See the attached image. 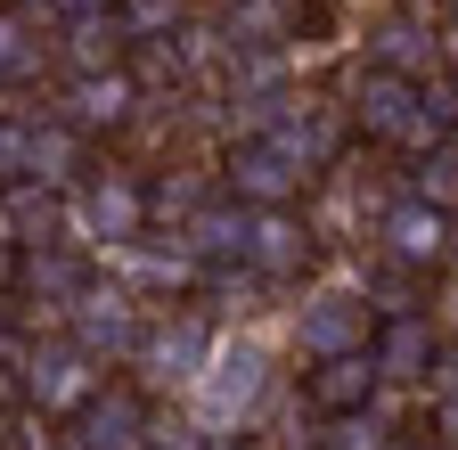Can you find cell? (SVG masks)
Listing matches in <instances>:
<instances>
[{
    "label": "cell",
    "mask_w": 458,
    "mask_h": 450,
    "mask_svg": "<svg viewBox=\"0 0 458 450\" xmlns=\"http://www.w3.org/2000/svg\"><path fill=\"white\" fill-rule=\"evenodd\" d=\"M270 393H278V335L246 319V327H213L205 369L172 393V402H189V418L205 434H246L270 410Z\"/></svg>",
    "instance_id": "1"
},
{
    "label": "cell",
    "mask_w": 458,
    "mask_h": 450,
    "mask_svg": "<svg viewBox=\"0 0 458 450\" xmlns=\"http://www.w3.org/2000/svg\"><path fill=\"white\" fill-rule=\"evenodd\" d=\"M213 181H221V197H238V205H303L311 197V164L286 148L278 132H229L221 140V164H213Z\"/></svg>",
    "instance_id": "2"
},
{
    "label": "cell",
    "mask_w": 458,
    "mask_h": 450,
    "mask_svg": "<svg viewBox=\"0 0 458 450\" xmlns=\"http://www.w3.org/2000/svg\"><path fill=\"white\" fill-rule=\"evenodd\" d=\"M140 230H148V181H140V173L106 164V173H82V181L66 189V238H74V246L106 254V246H123V238H140Z\"/></svg>",
    "instance_id": "3"
},
{
    "label": "cell",
    "mask_w": 458,
    "mask_h": 450,
    "mask_svg": "<svg viewBox=\"0 0 458 450\" xmlns=\"http://www.w3.org/2000/svg\"><path fill=\"white\" fill-rule=\"evenodd\" d=\"M369 327H377V303H369L360 278H319V287H303V303L286 311V344L303 361H327V352L369 344Z\"/></svg>",
    "instance_id": "4"
},
{
    "label": "cell",
    "mask_w": 458,
    "mask_h": 450,
    "mask_svg": "<svg viewBox=\"0 0 458 450\" xmlns=\"http://www.w3.org/2000/svg\"><path fill=\"white\" fill-rule=\"evenodd\" d=\"M205 344H213V319L205 311H148V327H140V344H131V385L148 393V402H172L197 369H205Z\"/></svg>",
    "instance_id": "5"
},
{
    "label": "cell",
    "mask_w": 458,
    "mask_h": 450,
    "mask_svg": "<svg viewBox=\"0 0 458 450\" xmlns=\"http://www.w3.org/2000/svg\"><path fill=\"white\" fill-rule=\"evenodd\" d=\"M57 327H66L98 369H123V361H131V344H140V327H148V303H140L131 287H114V278L98 270L90 287H82L66 311H57Z\"/></svg>",
    "instance_id": "6"
},
{
    "label": "cell",
    "mask_w": 458,
    "mask_h": 450,
    "mask_svg": "<svg viewBox=\"0 0 458 450\" xmlns=\"http://www.w3.org/2000/svg\"><path fill=\"white\" fill-rule=\"evenodd\" d=\"M319 230H311V213L295 205H246V270L262 278V287H295V278L319 270Z\"/></svg>",
    "instance_id": "7"
},
{
    "label": "cell",
    "mask_w": 458,
    "mask_h": 450,
    "mask_svg": "<svg viewBox=\"0 0 458 450\" xmlns=\"http://www.w3.org/2000/svg\"><path fill=\"white\" fill-rule=\"evenodd\" d=\"M17 377H25V410H33V418H66L106 369L74 344L66 327H49V335H33V344L17 352Z\"/></svg>",
    "instance_id": "8"
},
{
    "label": "cell",
    "mask_w": 458,
    "mask_h": 450,
    "mask_svg": "<svg viewBox=\"0 0 458 450\" xmlns=\"http://www.w3.org/2000/svg\"><path fill=\"white\" fill-rule=\"evenodd\" d=\"M57 426H66V434H57L66 450H148V393L131 377H114V385L98 377Z\"/></svg>",
    "instance_id": "9"
},
{
    "label": "cell",
    "mask_w": 458,
    "mask_h": 450,
    "mask_svg": "<svg viewBox=\"0 0 458 450\" xmlns=\"http://www.w3.org/2000/svg\"><path fill=\"white\" fill-rule=\"evenodd\" d=\"M369 230H377V254H385L393 270H410V278H426V270H442V262H450V213H442V205H426V197H410V189L385 197Z\"/></svg>",
    "instance_id": "10"
},
{
    "label": "cell",
    "mask_w": 458,
    "mask_h": 450,
    "mask_svg": "<svg viewBox=\"0 0 458 450\" xmlns=\"http://www.w3.org/2000/svg\"><path fill=\"white\" fill-rule=\"evenodd\" d=\"M49 115H66L82 140H114V132H131L148 115V90L131 82V66H98V74H66V90H57Z\"/></svg>",
    "instance_id": "11"
},
{
    "label": "cell",
    "mask_w": 458,
    "mask_h": 450,
    "mask_svg": "<svg viewBox=\"0 0 458 450\" xmlns=\"http://www.w3.org/2000/svg\"><path fill=\"white\" fill-rule=\"evenodd\" d=\"M98 270L114 278V287H131L140 303H172V295L205 287V270L181 254V238H164V246H156L148 230H140V238H123V246H106V254H98Z\"/></svg>",
    "instance_id": "12"
},
{
    "label": "cell",
    "mask_w": 458,
    "mask_h": 450,
    "mask_svg": "<svg viewBox=\"0 0 458 450\" xmlns=\"http://www.w3.org/2000/svg\"><path fill=\"white\" fill-rule=\"evenodd\" d=\"M369 66H393V74H442V17L426 9V0H393V9L369 25Z\"/></svg>",
    "instance_id": "13"
},
{
    "label": "cell",
    "mask_w": 458,
    "mask_h": 450,
    "mask_svg": "<svg viewBox=\"0 0 458 450\" xmlns=\"http://www.w3.org/2000/svg\"><path fill=\"white\" fill-rule=\"evenodd\" d=\"M369 352H377V377L393 385V393H410V385H426L434 377V361H442V327H434V311H377V327H369Z\"/></svg>",
    "instance_id": "14"
},
{
    "label": "cell",
    "mask_w": 458,
    "mask_h": 450,
    "mask_svg": "<svg viewBox=\"0 0 458 450\" xmlns=\"http://www.w3.org/2000/svg\"><path fill=\"white\" fill-rule=\"evenodd\" d=\"M17 295L25 303H49V311H66L82 287H90V278H98V254L90 246H74V238H41V246H25L17 254Z\"/></svg>",
    "instance_id": "15"
},
{
    "label": "cell",
    "mask_w": 458,
    "mask_h": 450,
    "mask_svg": "<svg viewBox=\"0 0 458 450\" xmlns=\"http://www.w3.org/2000/svg\"><path fill=\"white\" fill-rule=\"evenodd\" d=\"M385 393L377 377V352L352 344V352H327V361H303V410L311 418H344V410H369Z\"/></svg>",
    "instance_id": "16"
},
{
    "label": "cell",
    "mask_w": 458,
    "mask_h": 450,
    "mask_svg": "<svg viewBox=\"0 0 458 450\" xmlns=\"http://www.w3.org/2000/svg\"><path fill=\"white\" fill-rule=\"evenodd\" d=\"M410 106H418V82L410 74H393V66H360L352 90H344V123H352V140H385L410 123Z\"/></svg>",
    "instance_id": "17"
},
{
    "label": "cell",
    "mask_w": 458,
    "mask_h": 450,
    "mask_svg": "<svg viewBox=\"0 0 458 450\" xmlns=\"http://www.w3.org/2000/svg\"><path fill=\"white\" fill-rule=\"evenodd\" d=\"M172 238H181V254H189L197 270H246V205L213 189Z\"/></svg>",
    "instance_id": "18"
},
{
    "label": "cell",
    "mask_w": 458,
    "mask_h": 450,
    "mask_svg": "<svg viewBox=\"0 0 458 450\" xmlns=\"http://www.w3.org/2000/svg\"><path fill=\"white\" fill-rule=\"evenodd\" d=\"M82 132L66 115H25V181H49V189H74L90 164H82Z\"/></svg>",
    "instance_id": "19"
},
{
    "label": "cell",
    "mask_w": 458,
    "mask_h": 450,
    "mask_svg": "<svg viewBox=\"0 0 458 450\" xmlns=\"http://www.w3.org/2000/svg\"><path fill=\"white\" fill-rule=\"evenodd\" d=\"M66 33L49 41V58L66 74H98V66H123V25H114V9H82V17H57Z\"/></svg>",
    "instance_id": "20"
},
{
    "label": "cell",
    "mask_w": 458,
    "mask_h": 450,
    "mask_svg": "<svg viewBox=\"0 0 458 450\" xmlns=\"http://www.w3.org/2000/svg\"><path fill=\"white\" fill-rule=\"evenodd\" d=\"M49 74V33H41V9H17L0 0V90H25Z\"/></svg>",
    "instance_id": "21"
},
{
    "label": "cell",
    "mask_w": 458,
    "mask_h": 450,
    "mask_svg": "<svg viewBox=\"0 0 458 450\" xmlns=\"http://www.w3.org/2000/svg\"><path fill=\"white\" fill-rule=\"evenodd\" d=\"M213 33L221 49H286L295 41V0H229Z\"/></svg>",
    "instance_id": "22"
},
{
    "label": "cell",
    "mask_w": 458,
    "mask_h": 450,
    "mask_svg": "<svg viewBox=\"0 0 458 450\" xmlns=\"http://www.w3.org/2000/svg\"><path fill=\"white\" fill-rule=\"evenodd\" d=\"M213 189H221V181L197 173V164H164V173L148 181V230H181V221H189Z\"/></svg>",
    "instance_id": "23"
},
{
    "label": "cell",
    "mask_w": 458,
    "mask_h": 450,
    "mask_svg": "<svg viewBox=\"0 0 458 450\" xmlns=\"http://www.w3.org/2000/svg\"><path fill=\"white\" fill-rule=\"evenodd\" d=\"M319 442H327V450H393V385L377 393L369 410H344V418H319Z\"/></svg>",
    "instance_id": "24"
},
{
    "label": "cell",
    "mask_w": 458,
    "mask_h": 450,
    "mask_svg": "<svg viewBox=\"0 0 458 450\" xmlns=\"http://www.w3.org/2000/svg\"><path fill=\"white\" fill-rule=\"evenodd\" d=\"M410 197H426L458 221V140H434L426 156H410Z\"/></svg>",
    "instance_id": "25"
},
{
    "label": "cell",
    "mask_w": 458,
    "mask_h": 450,
    "mask_svg": "<svg viewBox=\"0 0 458 450\" xmlns=\"http://www.w3.org/2000/svg\"><path fill=\"white\" fill-rule=\"evenodd\" d=\"M114 25H123V41H164L189 25V0H114Z\"/></svg>",
    "instance_id": "26"
},
{
    "label": "cell",
    "mask_w": 458,
    "mask_h": 450,
    "mask_svg": "<svg viewBox=\"0 0 458 450\" xmlns=\"http://www.w3.org/2000/svg\"><path fill=\"white\" fill-rule=\"evenodd\" d=\"M148 450H213V434L189 418V402H148Z\"/></svg>",
    "instance_id": "27"
},
{
    "label": "cell",
    "mask_w": 458,
    "mask_h": 450,
    "mask_svg": "<svg viewBox=\"0 0 458 450\" xmlns=\"http://www.w3.org/2000/svg\"><path fill=\"white\" fill-rule=\"evenodd\" d=\"M17 173H25V115L0 106V181H17Z\"/></svg>",
    "instance_id": "28"
},
{
    "label": "cell",
    "mask_w": 458,
    "mask_h": 450,
    "mask_svg": "<svg viewBox=\"0 0 458 450\" xmlns=\"http://www.w3.org/2000/svg\"><path fill=\"white\" fill-rule=\"evenodd\" d=\"M434 450H458V385L434 393Z\"/></svg>",
    "instance_id": "29"
},
{
    "label": "cell",
    "mask_w": 458,
    "mask_h": 450,
    "mask_svg": "<svg viewBox=\"0 0 458 450\" xmlns=\"http://www.w3.org/2000/svg\"><path fill=\"white\" fill-rule=\"evenodd\" d=\"M434 327L458 344V270H450V287H442V303H434Z\"/></svg>",
    "instance_id": "30"
},
{
    "label": "cell",
    "mask_w": 458,
    "mask_h": 450,
    "mask_svg": "<svg viewBox=\"0 0 458 450\" xmlns=\"http://www.w3.org/2000/svg\"><path fill=\"white\" fill-rule=\"evenodd\" d=\"M17 352H25V327H17V319H9V311H0V369H9V361H17Z\"/></svg>",
    "instance_id": "31"
},
{
    "label": "cell",
    "mask_w": 458,
    "mask_h": 450,
    "mask_svg": "<svg viewBox=\"0 0 458 450\" xmlns=\"http://www.w3.org/2000/svg\"><path fill=\"white\" fill-rule=\"evenodd\" d=\"M82 9H114V0H49V17H82Z\"/></svg>",
    "instance_id": "32"
},
{
    "label": "cell",
    "mask_w": 458,
    "mask_h": 450,
    "mask_svg": "<svg viewBox=\"0 0 458 450\" xmlns=\"http://www.w3.org/2000/svg\"><path fill=\"white\" fill-rule=\"evenodd\" d=\"M442 33H458V0H442Z\"/></svg>",
    "instance_id": "33"
},
{
    "label": "cell",
    "mask_w": 458,
    "mask_h": 450,
    "mask_svg": "<svg viewBox=\"0 0 458 450\" xmlns=\"http://www.w3.org/2000/svg\"><path fill=\"white\" fill-rule=\"evenodd\" d=\"M393 450H434V442H410V434H393Z\"/></svg>",
    "instance_id": "34"
},
{
    "label": "cell",
    "mask_w": 458,
    "mask_h": 450,
    "mask_svg": "<svg viewBox=\"0 0 458 450\" xmlns=\"http://www.w3.org/2000/svg\"><path fill=\"white\" fill-rule=\"evenodd\" d=\"M286 450H327V442H319V434H303V442H286Z\"/></svg>",
    "instance_id": "35"
},
{
    "label": "cell",
    "mask_w": 458,
    "mask_h": 450,
    "mask_svg": "<svg viewBox=\"0 0 458 450\" xmlns=\"http://www.w3.org/2000/svg\"><path fill=\"white\" fill-rule=\"evenodd\" d=\"M442 270H458V221H450V262H442Z\"/></svg>",
    "instance_id": "36"
},
{
    "label": "cell",
    "mask_w": 458,
    "mask_h": 450,
    "mask_svg": "<svg viewBox=\"0 0 458 450\" xmlns=\"http://www.w3.org/2000/svg\"><path fill=\"white\" fill-rule=\"evenodd\" d=\"M17 9H49V0H17Z\"/></svg>",
    "instance_id": "37"
},
{
    "label": "cell",
    "mask_w": 458,
    "mask_h": 450,
    "mask_svg": "<svg viewBox=\"0 0 458 450\" xmlns=\"http://www.w3.org/2000/svg\"><path fill=\"white\" fill-rule=\"evenodd\" d=\"M450 140H458V132H450Z\"/></svg>",
    "instance_id": "38"
}]
</instances>
